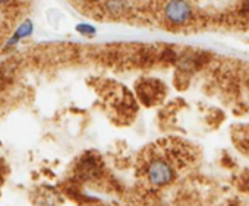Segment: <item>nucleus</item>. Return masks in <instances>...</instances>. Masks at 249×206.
<instances>
[{
	"label": "nucleus",
	"mask_w": 249,
	"mask_h": 206,
	"mask_svg": "<svg viewBox=\"0 0 249 206\" xmlns=\"http://www.w3.org/2000/svg\"><path fill=\"white\" fill-rule=\"evenodd\" d=\"M104 9L111 16H123L131 11V0H106Z\"/></svg>",
	"instance_id": "5"
},
{
	"label": "nucleus",
	"mask_w": 249,
	"mask_h": 206,
	"mask_svg": "<svg viewBox=\"0 0 249 206\" xmlns=\"http://www.w3.org/2000/svg\"><path fill=\"white\" fill-rule=\"evenodd\" d=\"M33 32H34V22H33L31 19H25V21H22V22L15 28L14 34H12V35L8 38V41L5 43V46H3V51L14 48L19 41H22V40H25V38L31 37V35H33Z\"/></svg>",
	"instance_id": "4"
},
{
	"label": "nucleus",
	"mask_w": 249,
	"mask_h": 206,
	"mask_svg": "<svg viewBox=\"0 0 249 206\" xmlns=\"http://www.w3.org/2000/svg\"><path fill=\"white\" fill-rule=\"evenodd\" d=\"M164 21L172 27H183L194 18V9L188 0H167L163 8Z\"/></svg>",
	"instance_id": "2"
},
{
	"label": "nucleus",
	"mask_w": 249,
	"mask_h": 206,
	"mask_svg": "<svg viewBox=\"0 0 249 206\" xmlns=\"http://www.w3.org/2000/svg\"><path fill=\"white\" fill-rule=\"evenodd\" d=\"M11 3H14V0H0V6H8Z\"/></svg>",
	"instance_id": "9"
},
{
	"label": "nucleus",
	"mask_w": 249,
	"mask_h": 206,
	"mask_svg": "<svg viewBox=\"0 0 249 206\" xmlns=\"http://www.w3.org/2000/svg\"><path fill=\"white\" fill-rule=\"evenodd\" d=\"M159 60L164 62V63H176L179 60V54L173 48L167 47V48H163L161 51H159Z\"/></svg>",
	"instance_id": "7"
},
{
	"label": "nucleus",
	"mask_w": 249,
	"mask_h": 206,
	"mask_svg": "<svg viewBox=\"0 0 249 206\" xmlns=\"http://www.w3.org/2000/svg\"><path fill=\"white\" fill-rule=\"evenodd\" d=\"M75 31L78 34L84 35V37H94L97 34V28L94 25L88 24V22H79V24H76Z\"/></svg>",
	"instance_id": "8"
},
{
	"label": "nucleus",
	"mask_w": 249,
	"mask_h": 206,
	"mask_svg": "<svg viewBox=\"0 0 249 206\" xmlns=\"http://www.w3.org/2000/svg\"><path fill=\"white\" fill-rule=\"evenodd\" d=\"M176 167L173 159H167L163 157H156L147 162L144 170V175L147 181L154 187L169 186L176 178Z\"/></svg>",
	"instance_id": "1"
},
{
	"label": "nucleus",
	"mask_w": 249,
	"mask_h": 206,
	"mask_svg": "<svg viewBox=\"0 0 249 206\" xmlns=\"http://www.w3.org/2000/svg\"><path fill=\"white\" fill-rule=\"evenodd\" d=\"M137 92L144 104L151 106L163 95L164 88H163L161 82H159V80H144L138 85Z\"/></svg>",
	"instance_id": "3"
},
{
	"label": "nucleus",
	"mask_w": 249,
	"mask_h": 206,
	"mask_svg": "<svg viewBox=\"0 0 249 206\" xmlns=\"http://www.w3.org/2000/svg\"><path fill=\"white\" fill-rule=\"evenodd\" d=\"M79 173L85 178H94L97 174L101 173V162L98 158L91 157V158H82L79 164Z\"/></svg>",
	"instance_id": "6"
}]
</instances>
